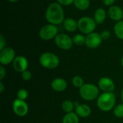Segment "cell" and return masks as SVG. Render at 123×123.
Returning <instances> with one entry per match:
<instances>
[{"mask_svg": "<svg viewBox=\"0 0 123 123\" xmlns=\"http://www.w3.org/2000/svg\"><path fill=\"white\" fill-rule=\"evenodd\" d=\"M102 40L100 34L93 32L86 35L85 44L88 48L94 49L98 48L101 45Z\"/></svg>", "mask_w": 123, "mask_h": 123, "instance_id": "9c48e42d", "label": "cell"}, {"mask_svg": "<svg viewBox=\"0 0 123 123\" xmlns=\"http://www.w3.org/2000/svg\"><path fill=\"white\" fill-rule=\"evenodd\" d=\"M55 45L62 50H69L73 46V38L66 34H58L55 37Z\"/></svg>", "mask_w": 123, "mask_h": 123, "instance_id": "52a82bcc", "label": "cell"}, {"mask_svg": "<svg viewBox=\"0 0 123 123\" xmlns=\"http://www.w3.org/2000/svg\"><path fill=\"white\" fill-rule=\"evenodd\" d=\"M63 27L68 32H74L78 28V22L73 18H67L63 22Z\"/></svg>", "mask_w": 123, "mask_h": 123, "instance_id": "2e32d148", "label": "cell"}, {"mask_svg": "<svg viewBox=\"0 0 123 123\" xmlns=\"http://www.w3.org/2000/svg\"><path fill=\"white\" fill-rule=\"evenodd\" d=\"M99 87L104 92H112L115 85L114 81L108 77H102L99 81Z\"/></svg>", "mask_w": 123, "mask_h": 123, "instance_id": "7c38bea8", "label": "cell"}, {"mask_svg": "<svg viewBox=\"0 0 123 123\" xmlns=\"http://www.w3.org/2000/svg\"><path fill=\"white\" fill-rule=\"evenodd\" d=\"M121 63H122V66H123V58H122V60H121Z\"/></svg>", "mask_w": 123, "mask_h": 123, "instance_id": "e575fe53", "label": "cell"}, {"mask_svg": "<svg viewBox=\"0 0 123 123\" xmlns=\"http://www.w3.org/2000/svg\"><path fill=\"white\" fill-rule=\"evenodd\" d=\"M114 32L119 39L123 40V20L118 21L115 24L114 27Z\"/></svg>", "mask_w": 123, "mask_h": 123, "instance_id": "ffe728a7", "label": "cell"}, {"mask_svg": "<svg viewBox=\"0 0 123 123\" xmlns=\"http://www.w3.org/2000/svg\"><path fill=\"white\" fill-rule=\"evenodd\" d=\"M13 110L15 115L19 117L25 116L29 110L27 104L24 101L19 99H17L13 102Z\"/></svg>", "mask_w": 123, "mask_h": 123, "instance_id": "30bf717a", "label": "cell"}, {"mask_svg": "<svg viewBox=\"0 0 123 123\" xmlns=\"http://www.w3.org/2000/svg\"><path fill=\"white\" fill-rule=\"evenodd\" d=\"M6 75V70L3 65L0 66V80H2Z\"/></svg>", "mask_w": 123, "mask_h": 123, "instance_id": "f546056e", "label": "cell"}, {"mask_svg": "<svg viewBox=\"0 0 123 123\" xmlns=\"http://www.w3.org/2000/svg\"><path fill=\"white\" fill-rule=\"evenodd\" d=\"M72 84L74 86L77 88H81L84 84V80L80 76H76L73 78L72 79Z\"/></svg>", "mask_w": 123, "mask_h": 123, "instance_id": "603a6c76", "label": "cell"}, {"mask_svg": "<svg viewBox=\"0 0 123 123\" xmlns=\"http://www.w3.org/2000/svg\"><path fill=\"white\" fill-rule=\"evenodd\" d=\"M62 109L66 113L72 112L74 109V104L70 100H66L62 104Z\"/></svg>", "mask_w": 123, "mask_h": 123, "instance_id": "44dd1931", "label": "cell"}, {"mask_svg": "<svg viewBox=\"0 0 123 123\" xmlns=\"http://www.w3.org/2000/svg\"><path fill=\"white\" fill-rule=\"evenodd\" d=\"M102 1L106 6H112L115 0H102Z\"/></svg>", "mask_w": 123, "mask_h": 123, "instance_id": "4dcf8cb0", "label": "cell"}, {"mask_svg": "<svg viewBox=\"0 0 123 123\" xmlns=\"http://www.w3.org/2000/svg\"><path fill=\"white\" fill-rule=\"evenodd\" d=\"M58 27L56 25L48 24L44 25L40 30V37L45 40H49L54 38L58 35Z\"/></svg>", "mask_w": 123, "mask_h": 123, "instance_id": "8992f818", "label": "cell"}, {"mask_svg": "<svg viewBox=\"0 0 123 123\" xmlns=\"http://www.w3.org/2000/svg\"><path fill=\"white\" fill-rule=\"evenodd\" d=\"M6 45V40L4 39V37L1 35H0V50H3L4 48H5Z\"/></svg>", "mask_w": 123, "mask_h": 123, "instance_id": "f1b7e54d", "label": "cell"}, {"mask_svg": "<svg viewBox=\"0 0 123 123\" xmlns=\"http://www.w3.org/2000/svg\"><path fill=\"white\" fill-rule=\"evenodd\" d=\"M17 99L25 101L28 97V92H27V91L26 89H19L18 91V92L17 94Z\"/></svg>", "mask_w": 123, "mask_h": 123, "instance_id": "d4e9b609", "label": "cell"}, {"mask_svg": "<svg viewBox=\"0 0 123 123\" xmlns=\"http://www.w3.org/2000/svg\"><path fill=\"white\" fill-rule=\"evenodd\" d=\"M64 11L61 5L58 2H53L50 4L45 12V18L49 24L54 25H58L64 22Z\"/></svg>", "mask_w": 123, "mask_h": 123, "instance_id": "6da1fadb", "label": "cell"}, {"mask_svg": "<svg viewBox=\"0 0 123 123\" xmlns=\"http://www.w3.org/2000/svg\"><path fill=\"white\" fill-rule=\"evenodd\" d=\"M4 84L2 82H0V92L2 93L4 92Z\"/></svg>", "mask_w": 123, "mask_h": 123, "instance_id": "1f68e13d", "label": "cell"}, {"mask_svg": "<svg viewBox=\"0 0 123 123\" xmlns=\"http://www.w3.org/2000/svg\"><path fill=\"white\" fill-rule=\"evenodd\" d=\"M97 23L94 19L90 17H83L78 21V28L84 34H90L94 31Z\"/></svg>", "mask_w": 123, "mask_h": 123, "instance_id": "5b68a950", "label": "cell"}, {"mask_svg": "<svg viewBox=\"0 0 123 123\" xmlns=\"http://www.w3.org/2000/svg\"><path fill=\"white\" fill-rule=\"evenodd\" d=\"M115 102L116 98L112 92H104L98 97L97 106L101 110L108 112L114 107Z\"/></svg>", "mask_w": 123, "mask_h": 123, "instance_id": "7a4b0ae2", "label": "cell"}, {"mask_svg": "<svg viewBox=\"0 0 123 123\" xmlns=\"http://www.w3.org/2000/svg\"><path fill=\"white\" fill-rule=\"evenodd\" d=\"M52 89L55 92H63L67 88V83L66 80L61 78H57L51 82Z\"/></svg>", "mask_w": 123, "mask_h": 123, "instance_id": "5bb4252c", "label": "cell"}, {"mask_svg": "<svg viewBox=\"0 0 123 123\" xmlns=\"http://www.w3.org/2000/svg\"><path fill=\"white\" fill-rule=\"evenodd\" d=\"M58 3H59L61 5L63 6H68L71 4L72 3L74 2V0H57Z\"/></svg>", "mask_w": 123, "mask_h": 123, "instance_id": "83f0119b", "label": "cell"}, {"mask_svg": "<svg viewBox=\"0 0 123 123\" xmlns=\"http://www.w3.org/2000/svg\"><path fill=\"white\" fill-rule=\"evenodd\" d=\"M107 17V13L105 10L102 8L97 9L94 14V19L95 20L96 23L98 25H101L105 20Z\"/></svg>", "mask_w": 123, "mask_h": 123, "instance_id": "e0dca14e", "label": "cell"}, {"mask_svg": "<svg viewBox=\"0 0 123 123\" xmlns=\"http://www.w3.org/2000/svg\"><path fill=\"white\" fill-rule=\"evenodd\" d=\"M75 6L79 10H86L90 6L89 0H74Z\"/></svg>", "mask_w": 123, "mask_h": 123, "instance_id": "d6986e66", "label": "cell"}, {"mask_svg": "<svg viewBox=\"0 0 123 123\" xmlns=\"http://www.w3.org/2000/svg\"><path fill=\"white\" fill-rule=\"evenodd\" d=\"M108 16L112 20L115 21H120L123 19V9L115 5L111 6L108 9Z\"/></svg>", "mask_w": 123, "mask_h": 123, "instance_id": "4fadbf2b", "label": "cell"}, {"mask_svg": "<svg viewBox=\"0 0 123 123\" xmlns=\"http://www.w3.org/2000/svg\"><path fill=\"white\" fill-rule=\"evenodd\" d=\"M22 78L25 81H29L32 78V74L30 71L26 70L22 73Z\"/></svg>", "mask_w": 123, "mask_h": 123, "instance_id": "484cf974", "label": "cell"}, {"mask_svg": "<svg viewBox=\"0 0 123 123\" xmlns=\"http://www.w3.org/2000/svg\"><path fill=\"white\" fill-rule=\"evenodd\" d=\"M81 97L86 100L92 101L95 99L99 95V89L97 86L92 84H85L79 89Z\"/></svg>", "mask_w": 123, "mask_h": 123, "instance_id": "277c9868", "label": "cell"}, {"mask_svg": "<svg viewBox=\"0 0 123 123\" xmlns=\"http://www.w3.org/2000/svg\"><path fill=\"white\" fill-rule=\"evenodd\" d=\"M114 114L118 118H123V104L118 105L115 107L114 110Z\"/></svg>", "mask_w": 123, "mask_h": 123, "instance_id": "cb8c5ba5", "label": "cell"}, {"mask_svg": "<svg viewBox=\"0 0 123 123\" xmlns=\"http://www.w3.org/2000/svg\"><path fill=\"white\" fill-rule=\"evenodd\" d=\"M40 65L48 69H53L59 65V58L58 57L55 55L54 53H50V52H46L43 53L39 59Z\"/></svg>", "mask_w": 123, "mask_h": 123, "instance_id": "3957f363", "label": "cell"}, {"mask_svg": "<svg viewBox=\"0 0 123 123\" xmlns=\"http://www.w3.org/2000/svg\"><path fill=\"white\" fill-rule=\"evenodd\" d=\"M15 58V52L12 48H5L0 52V63L3 66L9 65Z\"/></svg>", "mask_w": 123, "mask_h": 123, "instance_id": "ba28073f", "label": "cell"}, {"mask_svg": "<svg viewBox=\"0 0 123 123\" xmlns=\"http://www.w3.org/2000/svg\"><path fill=\"white\" fill-rule=\"evenodd\" d=\"M13 67L16 71L22 73L27 70L28 67V61L25 57L19 55L16 57L13 61Z\"/></svg>", "mask_w": 123, "mask_h": 123, "instance_id": "8fae6325", "label": "cell"}, {"mask_svg": "<svg viewBox=\"0 0 123 123\" xmlns=\"http://www.w3.org/2000/svg\"><path fill=\"white\" fill-rule=\"evenodd\" d=\"M63 123H79V116L77 115L76 113L75 112H69L66 113V115L63 117Z\"/></svg>", "mask_w": 123, "mask_h": 123, "instance_id": "ac0fdd59", "label": "cell"}, {"mask_svg": "<svg viewBox=\"0 0 123 123\" xmlns=\"http://www.w3.org/2000/svg\"><path fill=\"white\" fill-rule=\"evenodd\" d=\"M9 1H10V2H16V1H17L18 0H8Z\"/></svg>", "mask_w": 123, "mask_h": 123, "instance_id": "d6a6232c", "label": "cell"}, {"mask_svg": "<svg viewBox=\"0 0 123 123\" xmlns=\"http://www.w3.org/2000/svg\"><path fill=\"white\" fill-rule=\"evenodd\" d=\"M73 42H74V44H76L78 46L82 45L85 44L86 37H84L81 34H77V35H76L74 36V37H73Z\"/></svg>", "mask_w": 123, "mask_h": 123, "instance_id": "7402d4cb", "label": "cell"}, {"mask_svg": "<svg viewBox=\"0 0 123 123\" xmlns=\"http://www.w3.org/2000/svg\"><path fill=\"white\" fill-rule=\"evenodd\" d=\"M121 96H122V100H123V91H122V94H121Z\"/></svg>", "mask_w": 123, "mask_h": 123, "instance_id": "836d02e7", "label": "cell"}, {"mask_svg": "<svg viewBox=\"0 0 123 123\" xmlns=\"http://www.w3.org/2000/svg\"><path fill=\"white\" fill-rule=\"evenodd\" d=\"M76 113L77 114V115L80 117H87L90 115L92 110L91 108L85 104H82V105H79L76 107Z\"/></svg>", "mask_w": 123, "mask_h": 123, "instance_id": "9a60e30c", "label": "cell"}, {"mask_svg": "<svg viewBox=\"0 0 123 123\" xmlns=\"http://www.w3.org/2000/svg\"><path fill=\"white\" fill-rule=\"evenodd\" d=\"M100 35H101L102 40H107V39L110 38V32L109 31H107V30H104V31H102L100 33Z\"/></svg>", "mask_w": 123, "mask_h": 123, "instance_id": "4316f807", "label": "cell"}]
</instances>
